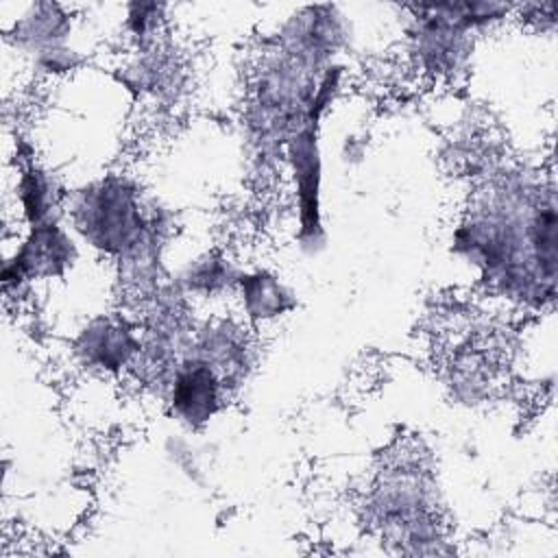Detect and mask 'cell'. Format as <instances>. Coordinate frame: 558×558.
I'll use <instances>...</instances> for the list:
<instances>
[{"mask_svg":"<svg viewBox=\"0 0 558 558\" xmlns=\"http://www.w3.org/2000/svg\"><path fill=\"white\" fill-rule=\"evenodd\" d=\"M451 248L497 296L527 312L549 310L558 275L554 181L523 170L493 179L456 225Z\"/></svg>","mask_w":558,"mask_h":558,"instance_id":"obj_1","label":"cell"},{"mask_svg":"<svg viewBox=\"0 0 558 558\" xmlns=\"http://www.w3.org/2000/svg\"><path fill=\"white\" fill-rule=\"evenodd\" d=\"M65 218L81 244L118 262L150 231L170 227L163 209L146 201L126 172H109L70 192Z\"/></svg>","mask_w":558,"mask_h":558,"instance_id":"obj_2","label":"cell"},{"mask_svg":"<svg viewBox=\"0 0 558 558\" xmlns=\"http://www.w3.org/2000/svg\"><path fill=\"white\" fill-rule=\"evenodd\" d=\"M368 512L388 541L408 545L403 551L427 554V543L440 541L436 488L416 462H397L373 486Z\"/></svg>","mask_w":558,"mask_h":558,"instance_id":"obj_3","label":"cell"},{"mask_svg":"<svg viewBox=\"0 0 558 558\" xmlns=\"http://www.w3.org/2000/svg\"><path fill=\"white\" fill-rule=\"evenodd\" d=\"M405 50L412 65L429 78L453 81L462 76L477 37L456 24L440 2L405 4Z\"/></svg>","mask_w":558,"mask_h":558,"instance_id":"obj_4","label":"cell"},{"mask_svg":"<svg viewBox=\"0 0 558 558\" xmlns=\"http://www.w3.org/2000/svg\"><path fill=\"white\" fill-rule=\"evenodd\" d=\"M288 170L296 214V246L303 255L316 257L327 248L323 214V150L318 126L294 131L281 150Z\"/></svg>","mask_w":558,"mask_h":558,"instance_id":"obj_5","label":"cell"},{"mask_svg":"<svg viewBox=\"0 0 558 558\" xmlns=\"http://www.w3.org/2000/svg\"><path fill=\"white\" fill-rule=\"evenodd\" d=\"M78 238L63 220L24 229L2 264L4 296H22L41 281L65 279L78 262Z\"/></svg>","mask_w":558,"mask_h":558,"instance_id":"obj_6","label":"cell"},{"mask_svg":"<svg viewBox=\"0 0 558 558\" xmlns=\"http://www.w3.org/2000/svg\"><path fill=\"white\" fill-rule=\"evenodd\" d=\"M272 44L305 61L327 68L340 61L353 44L349 13L336 2L296 7L279 24Z\"/></svg>","mask_w":558,"mask_h":558,"instance_id":"obj_7","label":"cell"},{"mask_svg":"<svg viewBox=\"0 0 558 558\" xmlns=\"http://www.w3.org/2000/svg\"><path fill=\"white\" fill-rule=\"evenodd\" d=\"M142 349L140 320L124 314H102L87 320L74 336V362L94 375L118 377L133 371Z\"/></svg>","mask_w":558,"mask_h":558,"instance_id":"obj_8","label":"cell"},{"mask_svg":"<svg viewBox=\"0 0 558 558\" xmlns=\"http://www.w3.org/2000/svg\"><path fill=\"white\" fill-rule=\"evenodd\" d=\"M170 418L185 432H203L222 412L229 399L218 373L187 353L161 390Z\"/></svg>","mask_w":558,"mask_h":558,"instance_id":"obj_9","label":"cell"},{"mask_svg":"<svg viewBox=\"0 0 558 558\" xmlns=\"http://www.w3.org/2000/svg\"><path fill=\"white\" fill-rule=\"evenodd\" d=\"M251 331L240 316H207L194 327L190 353L218 373L229 395L244 384L253 366Z\"/></svg>","mask_w":558,"mask_h":558,"instance_id":"obj_10","label":"cell"},{"mask_svg":"<svg viewBox=\"0 0 558 558\" xmlns=\"http://www.w3.org/2000/svg\"><path fill=\"white\" fill-rule=\"evenodd\" d=\"M235 312L251 327H268L290 316L296 305V292L279 272L266 266L242 268L233 290Z\"/></svg>","mask_w":558,"mask_h":558,"instance_id":"obj_11","label":"cell"},{"mask_svg":"<svg viewBox=\"0 0 558 558\" xmlns=\"http://www.w3.org/2000/svg\"><path fill=\"white\" fill-rule=\"evenodd\" d=\"M76 11L63 2H31L24 4L13 22L4 28V39L15 52L31 59L46 48L70 44L76 28Z\"/></svg>","mask_w":558,"mask_h":558,"instance_id":"obj_12","label":"cell"},{"mask_svg":"<svg viewBox=\"0 0 558 558\" xmlns=\"http://www.w3.org/2000/svg\"><path fill=\"white\" fill-rule=\"evenodd\" d=\"M13 196L20 222L24 229H28L35 225L63 220L70 192L63 187L57 172L26 159L15 174Z\"/></svg>","mask_w":558,"mask_h":558,"instance_id":"obj_13","label":"cell"},{"mask_svg":"<svg viewBox=\"0 0 558 558\" xmlns=\"http://www.w3.org/2000/svg\"><path fill=\"white\" fill-rule=\"evenodd\" d=\"M242 268L218 248L194 255L172 279L187 301H218L227 294L233 296Z\"/></svg>","mask_w":558,"mask_h":558,"instance_id":"obj_14","label":"cell"},{"mask_svg":"<svg viewBox=\"0 0 558 558\" xmlns=\"http://www.w3.org/2000/svg\"><path fill=\"white\" fill-rule=\"evenodd\" d=\"M168 4L133 0L122 7V31L135 50H150L163 46L168 26Z\"/></svg>","mask_w":558,"mask_h":558,"instance_id":"obj_15","label":"cell"},{"mask_svg":"<svg viewBox=\"0 0 558 558\" xmlns=\"http://www.w3.org/2000/svg\"><path fill=\"white\" fill-rule=\"evenodd\" d=\"M85 63H87V57L83 54V50L74 48L72 44L52 46V48L37 52L35 57H31L33 70L46 78L68 76V74L81 70Z\"/></svg>","mask_w":558,"mask_h":558,"instance_id":"obj_16","label":"cell"}]
</instances>
